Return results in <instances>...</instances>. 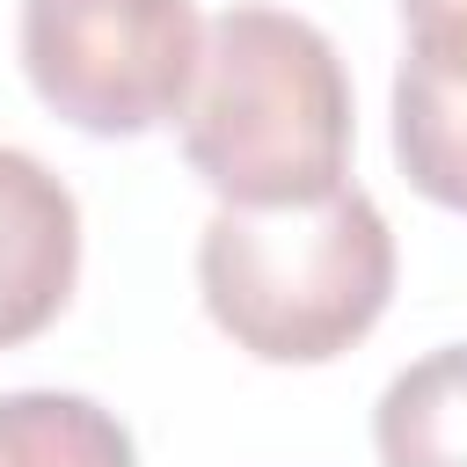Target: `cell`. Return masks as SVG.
<instances>
[{"instance_id": "obj_1", "label": "cell", "mask_w": 467, "mask_h": 467, "mask_svg": "<svg viewBox=\"0 0 467 467\" xmlns=\"http://www.w3.org/2000/svg\"><path fill=\"white\" fill-rule=\"evenodd\" d=\"M182 161L219 204H314L350 182V73L336 44L285 7L204 22V66L182 102Z\"/></svg>"}, {"instance_id": "obj_2", "label": "cell", "mask_w": 467, "mask_h": 467, "mask_svg": "<svg viewBox=\"0 0 467 467\" xmlns=\"http://www.w3.org/2000/svg\"><path fill=\"white\" fill-rule=\"evenodd\" d=\"M204 314L263 365H328L394 299V234L379 204L343 182L314 204H219L197 234Z\"/></svg>"}, {"instance_id": "obj_3", "label": "cell", "mask_w": 467, "mask_h": 467, "mask_svg": "<svg viewBox=\"0 0 467 467\" xmlns=\"http://www.w3.org/2000/svg\"><path fill=\"white\" fill-rule=\"evenodd\" d=\"M197 66V0H22V73L36 102L88 139L175 124Z\"/></svg>"}, {"instance_id": "obj_4", "label": "cell", "mask_w": 467, "mask_h": 467, "mask_svg": "<svg viewBox=\"0 0 467 467\" xmlns=\"http://www.w3.org/2000/svg\"><path fill=\"white\" fill-rule=\"evenodd\" d=\"M80 277V204L22 146H0V350L44 336Z\"/></svg>"}, {"instance_id": "obj_5", "label": "cell", "mask_w": 467, "mask_h": 467, "mask_svg": "<svg viewBox=\"0 0 467 467\" xmlns=\"http://www.w3.org/2000/svg\"><path fill=\"white\" fill-rule=\"evenodd\" d=\"M394 161L416 197L467 212V51L409 44L394 66Z\"/></svg>"}, {"instance_id": "obj_6", "label": "cell", "mask_w": 467, "mask_h": 467, "mask_svg": "<svg viewBox=\"0 0 467 467\" xmlns=\"http://www.w3.org/2000/svg\"><path fill=\"white\" fill-rule=\"evenodd\" d=\"M379 467H467V343L401 365L372 409Z\"/></svg>"}, {"instance_id": "obj_7", "label": "cell", "mask_w": 467, "mask_h": 467, "mask_svg": "<svg viewBox=\"0 0 467 467\" xmlns=\"http://www.w3.org/2000/svg\"><path fill=\"white\" fill-rule=\"evenodd\" d=\"M0 467H139V452L102 401L22 387L0 394Z\"/></svg>"}, {"instance_id": "obj_8", "label": "cell", "mask_w": 467, "mask_h": 467, "mask_svg": "<svg viewBox=\"0 0 467 467\" xmlns=\"http://www.w3.org/2000/svg\"><path fill=\"white\" fill-rule=\"evenodd\" d=\"M409 44H438V51H467V0H394Z\"/></svg>"}]
</instances>
